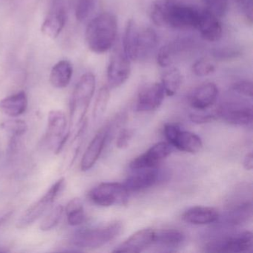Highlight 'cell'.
I'll list each match as a JSON object with an SVG mask.
<instances>
[{"label": "cell", "mask_w": 253, "mask_h": 253, "mask_svg": "<svg viewBox=\"0 0 253 253\" xmlns=\"http://www.w3.org/2000/svg\"><path fill=\"white\" fill-rule=\"evenodd\" d=\"M201 10L177 0H157L152 4L150 16L157 26L178 29H197Z\"/></svg>", "instance_id": "1"}, {"label": "cell", "mask_w": 253, "mask_h": 253, "mask_svg": "<svg viewBox=\"0 0 253 253\" xmlns=\"http://www.w3.org/2000/svg\"><path fill=\"white\" fill-rule=\"evenodd\" d=\"M158 43V35L153 29L140 27L134 20H128L123 40V51L131 61L146 60Z\"/></svg>", "instance_id": "2"}, {"label": "cell", "mask_w": 253, "mask_h": 253, "mask_svg": "<svg viewBox=\"0 0 253 253\" xmlns=\"http://www.w3.org/2000/svg\"><path fill=\"white\" fill-rule=\"evenodd\" d=\"M118 35V20L114 14L103 12L89 22L85 30L88 48L96 54H103L115 45Z\"/></svg>", "instance_id": "3"}, {"label": "cell", "mask_w": 253, "mask_h": 253, "mask_svg": "<svg viewBox=\"0 0 253 253\" xmlns=\"http://www.w3.org/2000/svg\"><path fill=\"white\" fill-rule=\"evenodd\" d=\"M95 76L84 74L74 89L70 103V128L75 131L85 126V117L95 91Z\"/></svg>", "instance_id": "4"}, {"label": "cell", "mask_w": 253, "mask_h": 253, "mask_svg": "<svg viewBox=\"0 0 253 253\" xmlns=\"http://www.w3.org/2000/svg\"><path fill=\"white\" fill-rule=\"evenodd\" d=\"M122 230V223L114 221L100 227L81 229L72 235L71 242L79 248H100L117 238Z\"/></svg>", "instance_id": "5"}, {"label": "cell", "mask_w": 253, "mask_h": 253, "mask_svg": "<svg viewBox=\"0 0 253 253\" xmlns=\"http://www.w3.org/2000/svg\"><path fill=\"white\" fill-rule=\"evenodd\" d=\"M65 184V178L59 179L39 201L32 204L24 211L20 218L17 220V227L18 229H26L33 224L51 207L56 198L63 190Z\"/></svg>", "instance_id": "6"}, {"label": "cell", "mask_w": 253, "mask_h": 253, "mask_svg": "<svg viewBox=\"0 0 253 253\" xmlns=\"http://www.w3.org/2000/svg\"><path fill=\"white\" fill-rule=\"evenodd\" d=\"M128 197V191L124 184L115 182L100 183L88 193V198L94 204L105 207L126 204Z\"/></svg>", "instance_id": "7"}, {"label": "cell", "mask_w": 253, "mask_h": 253, "mask_svg": "<svg viewBox=\"0 0 253 253\" xmlns=\"http://www.w3.org/2000/svg\"><path fill=\"white\" fill-rule=\"evenodd\" d=\"M66 128L67 120L66 115L60 110L50 112L45 140L48 146L56 154L60 153L70 135V132L66 131Z\"/></svg>", "instance_id": "8"}, {"label": "cell", "mask_w": 253, "mask_h": 253, "mask_svg": "<svg viewBox=\"0 0 253 253\" xmlns=\"http://www.w3.org/2000/svg\"><path fill=\"white\" fill-rule=\"evenodd\" d=\"M253 247V234L249 231L210 241L205 251L210 253H246Z\"/></svg>", "instance_id": "9"}, {"label": "cell", "mask_w": 253, "mask_h": 253, "mask_svg": "<svg viewBox=\"0 0 253 253\" xmlns=\"http://www.w3.org/2000/svg\"><path fill=\"white\" fill-rule=\"evenodd\" d=\"M164 135L171 146L181 152L195 154L202 149L203 142L200 137L190 131H183L177 126L167 124Z\"/></svg>", "instance_id": "10"}, {"label": "cell", "mask_w": 253, "mask_h": 253, "mask_svg": "<svg viewBox=\"0 0 253 253\" xmlns=\"http://www.w3.org/2000/svg\"><path fill=\"white\" fill-rule=\"evenodd\" d=\"M131 60L123 49H115L111 56L107 68V81L109 88H116L124 85L131 74Z\"/></svg>", "instance_id": "11"}, {"label": "cell", "mask_w": 253, "mask_h": 253, "mask_svg": "<svg viewBox=\"0 0 253 253\" xmlns=\"http://www.w3.org/2000/svg\"><path fill=\"white\" fill-rule=\"evenodd\" d=\"M66 20L67 11L65 0H52L41 26V32L45 36L56 39L64 29Z\"/></svg>", "instance_id": "12"}, {"label": "cell", "mask_w": 253, "mask_h": 253, "mask_svg": "<svg viewBox=\"0 0 253 253\" xmlns=\"http://www.w3.org/2000/svg\"><path fill=\"white\" fill-rule=\"evenodd\" d=\"M216 114L217 118H221L232 125L247 126L253 122V109L245 103H224L219 106Z\"/></svg>", "instance_id": "13"}, {"label": "cell", "mask_w": 253, "mask_h": 253, "mask_svg": "<svg viewBox=\"0 0 253 253\" xmlns=\"http://www.w3.org/2000/svg\"><path fill=\"white\" fill-rule=\"evenodd\" d=\"M165 94L160 83L146 84L142 87L137 94L136 109L140 112L156 110L162 104Z\"/></svg>", "instance_id": "14"}, {"label": "cell", "mask_w": 253, "mask_h": 253, "mask_svg": "<svg viewBox=\"0 0 253 253\" xmlns=\"http://www.w3.org/2000/svg\"><path fill=\"white\" fill-rule=\"evenodd\" d=\"M171 150V146L168 142H160L144 154L133 160L130 164V168L132 170L155 168L161 161L169 156Z\"/></svg>", "instance_id": "15"}, {"label": "cell", "mask_w": 253, "mask_h": 253, "mask_svg": "<svg viewBox=\"0 0 253 253\" xmlns=\"http://www.w3.org/2000/svg\"><path fill=\"white\" fill-rule=\"evenodd\" d=\"M133 171L134 172L123 183L128 193L141 192L155 186L161 177L159 171L155 167Z\"/></svg>", "instance_id": "16"}, {"label": "cell", "mask_w": 253, "mask_h": 253, "mask_svg": "<svg viewBox=\"0 0 253 253\" xmlns=\"http://www.w3.org/2000/svg\"><path fill=\"white\" fill-rule=\"evenodd\" d=\"M109 131L110 127L105 126L93 137L81 161V169L82 171H86L91 169L98 161L109 137Z\"/></svg>", "instance_id": "17"}, {"label": "cell", "mask_w": 253, "mask_h": 253, "mask_svg": "<svg viewBox=\"0 0 253 253\" xmlns=\"http://www.w3.org/2000/svg\"><path fill=\"white\" fill-rule=\"evenodd\" d=\"M155 230L143 229L127 238L114 250V253H139L153 245Z\"/></svg>", "instance_id": "18"}, {"label": "cell", "mask_w": 253, "mask_h": 253, "mask_svg": "<svg viewBox=\"0 0 253 253\" xmlns=\"http://www.w3.org/2000/svg\"><path fill=\"white\" fill-rule=\"evenodd\" d=\"M218 88L213 83H206L197 87L189 97V104L196 110L204 111L215 103Z\"/></svg>", "instance_id": "19"}, {"label": "cell", "mask_w": 253, "mask_h": 253, "mask_svg": "<svg viewBox=\"0 0 253 253\" xmlns=\"http://www.w3.org/2000/svg\"><path fill=\"white\" fill-rule=\"evenodd\" d=\"M197 30L200 32L203 39L209 42L219 41L223 33V29L218 17L207 9L201 11Z\"/></svg>", "instance_id": "20"}, {"label": "cell", "mask_w": 253, "mask_h": 253, "mask_svg": "<svg viewBox=\"0 0 253 253\" xmlns=\"http://www.w3.org/2000/svg\"><path fill=\"white\" fill-rule=\"evenodd\" d=\"M182 218L185 222L191 224H210L218 220L219 212L213 207L198 206L186 210L183 213Z\"/></svg>", "instance_id": "21"}, {"label": "cell", "mask_w": 253, "mask_h": 253, "mask_svg": "<svg viewBox=\"0 0 253 253\" xmlns=\"http://www.w3.org/2000/svg\"><path fill=\"white\" fill-rule=\"evenodd\" d=\"M191 45L192 42L190 41L183 39L164 45L159 50L157 57L158 64L162 67L170 66L178 56L181 55L180 54L189 49Z\"/></svg>", "instance_id": "22"}, {"label": "cell", "mask_w": 253, "mask_h": 253, "mask_svg": "<svg viewBox=\"0 0 253 253\" xmlns=\"http://www.w3.org/2000/svg\"><path fill=\"white\" fill-rule=\"evenodd\" d=\"M28 108V97L25 91H20L0 100V112L7 116H20Z\"/></svg>", "instance_id": "23"}, {"label": "cell", "mask_w": 253, "mask_h": 253, "mask_svg": "<svg viewBox=\"0 0 253 253\" xmlns=\"http://www.w3.org/2000/svg\"><path fill=\"white\" fill-rule=\"evenodd\" d=\"M184 240V234L179 229H161L158 231L155 230L153 245L170 250H174L180 247Z\"/></svg>", "instance_id": "24"}, {"label": "cell", "mask_w": 253, "mask_h": 253, "mask_svg": "<svg viewBox=\"0 0 253 253\" xmlns=\"http://www.w3.org/2000/svg\"><path fill=\"white\" fill-rule=\"evenodd\" d=\"M73 75V66L68 60H61L53 66L49 81L54 88H64L69 85Z\"/></svg>", "instance_id": "25"}, {"label": "cell", "mask_w": 253, "mask_h": 253, "mask_svg": "<svg viewBox=\"0 0 253 253\" xmlns=\"http://www.w3.org/2000/svg\"><path fill=\"white\" fill-rule=\"evenodd\" d=\"M253 207L252 203H237L226 213L225 222L229 226H239L249 221L252 217Z\"/></svg>", "instance_id": "26"}, {"label": "cell", "mask_w": 253, "mask_h": 253, "mask_svg": "<svg viewBox=\"0 0 253 253\" xmlns=\"http://www.w3.org/2000/svg\"><path fill=\"white\" fill-rule=\"evenodd\" d=\"M183 81L181 72L177 68L167 69L161 76V85L169 97L177 94Z\"/></svg>", "instance_id": "27"}, {"label": "cell", "mask_w": 253, "mask_h": 253, "mask_svg": "<svg viewBox=\"0 0 253 253\" xmlns=\"http://www.w3.org/2000/svg\"><path fill=\"white\" fill-rule=\"evenodd\" d=\"M67 221L71 226H78L85 221V215L84 205L80 198H74L66 207Z\"/></svg>", "instance_id": "28"}, {"label": "cell", "mask_w": 253, "mask_h": 253, "mask_svg": "<svg viewBox=\"0 0 253 253\" xmlns=\"http://www.w3.org/2000/svg\"><path fill=\"white\" fill-rule=\"evenodd\" d=\"M110 99V91L109 86L102 87L99 91L94 103V109H93V117L94 121H98L102 118L106 112V108Z\"/></svg>", "instance_id": "29"}, {"label": "cell", "mask_w": 253, "mask_h": 253, "mask_svg": "<svg viewBox=\"0 0 253 253\" xmlns=\"http://www.w3.org/2000/svg\"><path fill=\"white\" fill-rule=\"evenodd\" d=\"M64 208L63 206L59 205L54 210L50 211L49 214L43 219L41 224V229L42 231H49L54 229L61 219L63 216Z\"/></svg>", "instance_id": "30"}, {"label": "cell", "mask_w": 253, "mask_h": 253, "mask_svg": "<svg viewBox=\"0 0 253 253\" xmlns=\"http://www.w3.org/2000/svg\"><path fill=\"white\" fill-rule=\"evenodd\" d=\"M96 0H77L75 5V17L80 22L88 18L95 5Z\"/></svg>", "instance_id": "31"}, {"label": "cell", "mask_w": 253, "mask_h": 253, "mask_svg": "<svg viewBox=\"0 0 253 253\" xmlns=\"http://www.w3.org/2000/svg\"><path fill=\"white\" fill-rule=\"evenodd\" d=\"M1 126L5 131L12 134L14 138L23 135L28 130L27 124L22 120H9L2 123Z\"/></svg>", "instance_id": "32"}, {"label": "cell", "mask_w": 253, "mask_h": 253, "mask_svg": "<svg viewBox=\"0 0 253 253\" xmlns=\"http://www.w3.org/2000/svg\"><path fill=\"white\" fill-rule=\"evenodd\" d=\"M215 71V66L211 60L202 58L197 60L192 66V72L198 77H206Z\"/></svg>", "instance_id": "33"}, {"label": "cell", "mask_w": 253, "mask_h": 253, "mask_svg": "<svg viewBox=\"0 0 253 253\" xmlns=\"http://www.w3.org/2000/svg\"><path fill=\"white\" fill-rule=\"evenodd\" d=\"M207 9L218 17L226 14L229 6V0H204Z\"/></svg>", "instance_id": "34"}, {"label": "cell", "mask_w": 253, "mask_h": 253, "mask_svg": "<svg viewBox=\"0 0 253 253\" xmlns=\"http://www.w3.org/2000/svg\"><path fill=\"white\" fill-rule=\"evenodd\" d=\"M234 91H236L241 95L247 97H253V84L251 81H241L235 83L232 86Z\"/></svg>", "instance_id": "35"}, {"label": "cell", "mask_w": 253, "mask_h": 253, "mask_svg": "<svg viewBox=\"0 0 253 253\" xmlns=\"http://www.w3.org/2000/svg\"><path fill=\"white\" fill-rule=\"evenodd\" d=\"M133 133L131 130L124 128L121 131L118 140H117V147L119 149H125L128 147L130 141L132 138Z\"/></svg>", "instance_id": "36"}, {"label": "cell", "mask_w": 253, "mask_h": 253, "mask_svg": "<svg viewBox=\"0 0 253 253\" xmlns=\"http://www.w3.org/2000/svg\"><path fill=\"white\" fill-rule=\"evenodd\" d=\"M190 119L195 124H203L211 122L214 120L217 119L216 112L212 114H192Z\"/></svg>", "instance_id": "37"}, {"label": "cell", "mask_w": 253, "mask_h": 253, "mask_svg": "<svg viewBox=\"0 0 253 253\" xmlns=\"http://www.w3.org/2000/svg\"><path fill=\"white\" fill-rule=\"evenodd\" d=\"M242 8L243 12L249 23L253 22V0H235Z\"/></svg>", "instance_id": "38"}, {"label": "cell", "mask_w": 253, "mask_h": 253, "mask_svg": "<svg viewBox=\"0 0 253 253\" xmlns=\"http://www.w3.org/2000/svg\"><path fill=\"white\" fill-rule=\"evenodd\" d=\"M239 54V52L236 50L229 49L223 51V50H219V51L214 52V57L217 59H220V60H226V59H231L232 57H235L237 55Z\"/></svg>", "instance_id": "39"}, {"label": "cell", "mask_w": 253, "mask_h": 253, "mask_svg": "<svg viewBox=\"0 0 253 253\" xmlns=\"http://www.w3.org/2000/svg\"><path fill=\"white\" fill-rule=\"evenodd\" d=\"M243 165H244V169H245L246 170L251 171V170L253 169V156L252 152H250V153L247 154V155H246L245 158H244Z\"/></svg>", "instance_id": "40"}, {"label": "cell", "mask_w": 253, "mask_h": 253, "mask_svg": "<svg viewBox=\"0 0 253 253\" xmlns=\"http://www.w3.org/2000/svg\"><path fill=\"white\" fill-rule=\"evenodd\" d=\"M11 214H12V211H10V212L6 213V214H5L4 215L0 217V227H1V226L4 224V223H5V222L10 218Z\"/></svg>", "instance_id": "41"}]
</instances>
